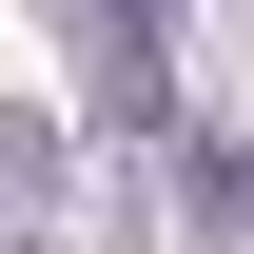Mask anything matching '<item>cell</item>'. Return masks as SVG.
Masks as SVG:
<instances>
[{
    "label": "cell",
    "instance_id": "obj_1",
    "mask_svg": "<svg viewBox=\"0 0 254 254\" xmlns=\"http://www.w3.org/2000/svg\"><path fill=\"white\" fill-rule=\"evenodd\" d=\"M157 20H176V0H118V78L137 98H157Z\"/></svg>",
    "mask_w": 254,
    "mask_h": 254
},
{
    "label": "cell",
    "instance_id": "obj_2",
    "mask_svg": "<svg viewBox=\"0 0 254 254\" xmlns=\"http://www.w3.org/2000/svg\"><path fill=\"white\" fill-rule=\"evenodd\" d=\"M215 195H235V215H254V157H215Z\"/></svg>",
    "mask_w": 254,
    "mask_h": 254
}]
</instances>
